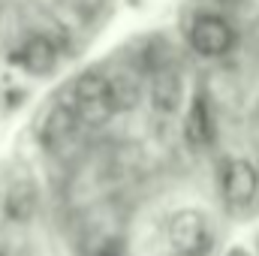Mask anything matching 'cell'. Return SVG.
<instances>
[{
    "label": "cell",
    "instance_id": "6da1fadb",
    "mask_svg": "<svg viewBox=\"0 0 259 256\" xmlns=\"http://www.w3.org/2000/svg\"><path fill=\"white\" fill-rule=\"evenodd\" d=\"M72 112L78 124L100 127L112 112H115V97H112V78L100 72H84L75 88H72Z\"/></svg>",
    "mask_w": 259,
    "mask_h": 256
},
{
    "label": "cell",
    "instance_id": "52a82bcc",
    "mask_svg": "<svg viewBox=\"0 0 259 256\" xmlns=\"http://www.w3.org/2000/svg\"><path fill=\"white\" fill-rule=\"evenodd\" d=\"M75 112H72V106L69 103H61V106H55L52 109V115L46 118V124H42V142L46 145H61L66 136L75 130Z\"/></svg>",
    "mask_w": 259,
    "mask_h": 256
},
{
    "label": "cell",
    "instance_id": "9c48e42d",
    "mask_svg": "<svg viewBox=\"0 0 259 256\" xmlns=\"http://www.w3.org/2000/svg\"><path fill=\"white\" fill-rule=\"evenodd\" d=\"M232 256H244V253H232Z\"/></svg>",
    "mask_w": 259,
    "mask_h": 256
},
{
    "label": "cell",
    "instance_id": "30bf717a",
    "mask_svg": "<svg viewBox=\"0 0 259 256\" xmlns=\"http://www.w3.org/2000/svg\"><path fill=\"white\" fill-rule=\"evenodd\" d=\"M0 256H3V253H0Z\"/></svg>",
    "mask_w": 259,
    "mask_h": 256
},
{
    "label": "cell",
    "instance_id": "3957f363",
    "mask_svg": "<svg viewBox=\"0 0 259 256\" xmlns=\"http://www.w3.org/2000/svg\"><path fill=\"white\" fill-rule=\"evenodd\" d=\"M169 241L181 253H199L208 241V226L199 211H178L169 220Z\"/></svg>",
    "mask_w": 259,
    "mask_h": 256
},
{
    "label": "cell",
    "instance_id": "8992f818",
    "mask_svg": "<svg viewBox=\"0 0 259 256\" xmlns=\"http://www.w3.org/2000/svg\"><path fill=\"white\" fill-rule=\"evenodd\" d=\"M184 133H187V142L193 148H205L211 145L214 139V121H211V109H208V100L199 94L187 112V124H184Z\"/></svg>",
    "mask_w": 259,
    "mask_h": 256
},
{
    "label": "cell",
    "instance_id": "5b68a950",
    "mask_svg": "<svg viewBox=\"0 0 259 256\" xmlns=\"http://www.w3.org/2000/svg\"><path fill=\"white\" fill-rule=\"evenodd\" d=\"M55 42L49 39V36H33V39H27L24 42V49L15 55V61L24 66L27 72H36V75H46V72H52V66H55Z\"/></svg>",
    "mask_w": 259,
    "mask_h": 256
},
{
    "label": "cell",
    "instance_id": "7a4b0ae2",
    "mask_svg": "<svg viewBox=\"0 0 259 256\" xmlns=\"http://www.w3.org/2000/svg\"><path fill=\"white\" fill-rule=\"evenodd\" d=\"M232 39H235L232 27L223 18H217V15H199L193 21V27H190V42H193L196 52L205 55V58L226 55Z\"/></svg>",
    "mask_w": 259,
    "mask_h": 256
},
{
    "label": "cell",
    "instance_id": "277c9868",
    "mask_svg": "<svg viewBox=\"0 0 259 256\" xmlns=\"http://www.w3.org/2000/svg\"><path fill=\"white\" fill-rule=\"evenodd\" d=\"M259 187L256 169L247 160H232L223 169V199L229 205H247Z\"/></svg>",
    "mask_w": 259,
    "mask_h": 256
},
{
    "label": "cell",
    "instance_id": "ba28073f",
    "mask_svg": "<svg viewBox=\"0 0 259 256\" xmlns=\"http://www.w3.org/2000/svg\"><path fill=\"white\" fill-rule=\"evenodd\" d=\"M178 97H181V84H178V75L175 72H160L154 78V103L163 109V112H172L178 106Z\"/></svg>",
    "mask_w": 259,
    "mask_h": 256
}]
</instances>
